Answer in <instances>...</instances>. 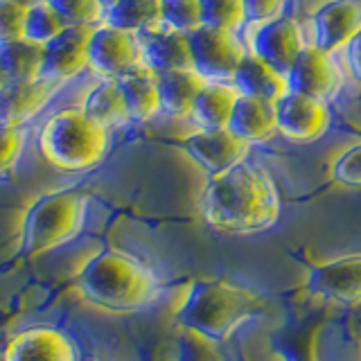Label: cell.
<instances>
[{
    "mask_svg": "<svg viewBox=\"0 0 361 361\" xmlns=\"http://www.w3.org/2000/svg\"><path fill=\"white\" fill-rule=\"evenodd\" d=\"M201 212L210 228L231 235L262 233L280 217V197L271 176L251 163L210 176L201 197Z\"/></svg>",
    "mask_w": 361,
    "mask_h": 361,
    "instance_id": "1",
    "label": "cell"
},
{
    "mask_svg": "<svg viewBox=\"0 0 361 361\" xmlns=\"http://www.w3.org/2000/svg\"><path fill=\"white\" fill-rule=\"evenodd\" d=\"M79 293L106 312H135L158 296V280L152 269L131 253L106 248L84 264L77 276Z\"/></svg>",
    "mask_w": 361,
    "mask_h": 361,
    "instance_id": "2",
    "label": "cell"
},
{
    "mask_svg": "<svg viewBox=\"0 0 361 361\" xmlns=\"http://www.w3.org/2000/svg\"><path fill=\"white\" fill-rule=\"evenodd\" d=\"M267 307L257 291L226 280H197L176 312V323L208 341H226L242 323L255 319Z\"/></svg>",
    "mask_w": 361,
    "mask_h": 361,
    "instance_id": "3",
    "label": "cell"
},
{
    "mask_svg": "<svg viewBox=\"0 0 361 361\" xmlns=\"http://www.w3.org/2000/svg\"><path fill=\"white\" fill-rule=\"evenodd\" d=\"M109 145V131L90 120L82 109H63L43 124L39 149L45 161L63 172H86L95 167Z\"/></svg>",
    "mask_w": 361,
    "mask_h": 361,
    "instance_id": "4",
    "label": "cell"
},
{
    "mask_svg": "<svg viewBox=\"0 0 361 361\" xmlns=\"http://www.w3.org/2000/svg\"><path fill=\"white\" fill-rule=\"evenodd\" d=\"M86 221V197L79 190H56L32 203L20 226L23 257L50 253L79 235Z\"/></svg>",
    "mask_w": 361,
    "mask_h": 361,
    "instance_id": "5",
    "label": "cell"
},
{
    "mask_svg": "<svg viewBox=\"0 0 361 361\" xmlns=\"http://www.w3.org/2000/svg\"><path fill=\"white\" fill-rule=\"evenodd\" d=\"M192 71H197L206 82L233 84V75L246 54V45L235 30L199 25L188 34Z\"/></svg>",
    "mask_w": 361,
    "mask_h": 361,
    "instance_id": "6",
    "label": "cell"
},
{
    "mask_svg": "<svg viewBox=\"0 0 361 361\" xmlns=\"http://www.w3.org/2000/svg\"><path fill=\"white\" fill-rule=\"evenodd\" d=\"M138 34L97 23L88 37V68L106 79H118L131 68L140 66Z\"/></svg>",
    "mask_w": 361,
    "mask_h": 361,
    "instance_id": "7",
    "label": "cell"
},
{
    "mask_svg": "<svg viewBox=\"0 0 361 361\" xmlns=\"http://www.w3.org/2000/svg\"><path fill=\"white\" fill-rule=\"evenodd\" d=\"M287 84L289 90L330 102L343 86V73L332 52H325L316 45H305L298 59L289 68Z\"/></svg>",
    "mask_w": 361,
    "mask_h": 361,
    "instance_id": "8",
    "label": "cell"
},
{
    "mask_svg": "<svg viewBox=\"0 0 361 361\" xmlns=\"http://www.w3.org/2000/svg\"><path fill=\"white\" fill-rule=\"evenodd\" d=\"M276 120L278 133L285 138L293 142H312L327 133L332 113L327 102L289 90L276 102Z\"/></svg>",
    "mask_w": 361,
    "mask_h": 361,
    "instance_id": "9",
    "label": "cell"
},
{
    "mask_svg": "<svg viewBox=\"0 0 361 361\" xmlns=\"http://www.w3.org/2000/svg\"><path fill=\"white\" fill-rule=\"evenodd\" d=\"M248 142L228 129H199L183 140V149L203 172L217 176L246 161Z\"/></svg>",
    "mask_w": 361,
    "mask_h": 361,
    "instance_id": "10",
    "label": "cell"
},
{
    "mask_svg": "<svg viewBox=\"0 0 361 361\" xmlns=\"http://www.w3.org/2000/svg\"><path fill=\"white\" fill-rule=\"evenodd\" d=\"M302 48V30L289 16H278L274 20L257 25L251 41V52L257 54L259 59H264L271 68H276L282 75L289 73V68L298 59Z\"/></svg>",
    "mask_w": 361,
    "mask_h": 361,
    "instance_id": "11",
    "label": "cell"
},
{
    "mask_svg": "<svg viewBox=\"0 0 361 361\" xmlns=\"http://www.w3.org/2000/svg\"><path fill=\"white\" fill-rule=\"evenodd\" d=\"M310 291L338 305H361V255L338 257L310 271Z\"/></svg>",
    "mask_w": 361,
    "mask_h": 361,
    "instance_id": "12",
    "label": "cell"
},
{
    "mask_svg": "<svg viewBox=\"0 0 361 361\" xmlns=\"http://www.w3.org/2000/svg\"><path fill=\"white\" fill-rule=\"evenodd\" d=\"M90 27H63L56 37L43 45V82H66L88 66Z\"/></svg>",
    "mask_w": 361,
    "mask_h": 361,
    "instance_id": "13",
    "label": "cell"
},
{
    "mask_svg": "<svg viewBox=\"0 0 361 361\" xmlns=\"http://www.w3.org/2000/svg\"><path fill=\"white\" fill-rule=\"evenodd\" d=\"M314 43L325 52L345 50L361 32V0H330L314 14Z\"/></svg>",
    "mask_w": 361,
    "mask_h": 361,
    "instance_id": "14",
    "label": "cell"
},
{
    "mask_svg": "<svg viewBox=\"0 0 361 361\" xmlns=\"http://www.w3.org/2000/svg\"><path fill=\"white\" fill-rule=\"evenodd\" d=\"M140 61L152 73L161 75L169 71H190L192 54L188 34L176 30H147L140 32Z\"/></svg>",
    "mask_w": 361,
    "mask_h": 361,
    "instance_id": "15",
    "label": "cell"
},
{
    "mask_svg": "<svg viewBox=\"0 0 361 361\" xmlns=\"http://www.w3.org/2000/svg\"><path fill=\"white\" fill-rule=\"evenodd\" d=\"M5 361H75V348L54 327H32L11 338Z\"/></svg>",
    "mask_w": 361,
    "mask_h": 361,
    "instance_id": "16",
    "label": "cell"
},
{
    "mask_svg": "<svg viewBox=\"0 0 361 361\" xmlns=\"http://www.w3.org/2000/svg\"><path fill=\"white\" fill-rule=\"evenodd\" d=\"M228 131H233L237 138H242L248 145L271 140L278 133L276 102L240 95L231 113Z\"/></svg>",
    "mask_w": 361,
    "mask_h": 361,
    "instance_id": "17",
    "label": "cell"
},
{
    "mask_svg": "<svg viewBox=\"0 0 361 361\" xmlns=\"http://www.w3.org/2000/svg\"><path fill=\"white\" fill-rule=\"evenodd\" d=\"M52 95L50 82H30V84H0V127H23L41 109L48 104Z\"/></svg>",
    "mask_w": 361,
    "mask_h": 361,
    "instance_id": "18",
    "label": "cell"
},
{
    "mask_svg": "<svg viewBox=\"0 0 361 361\" xmlns=\"http://www.w3.org/2000/svg\"><path fill=\"white\" fill-rule=\"evenodd\" d=\"M233 86L240 90V95L259 97L267 102H278L285 93H289L287 75L278 73L264 59L246 50L240 66L233 75Z\"/></svg>",
    "mask_w": 361,
    "mask_h": 361,
    "instance_id": "19",
    "label": "cell"
},
{
    "mask_svg": "<svg viewBox=\"0 0 361 361\" xmlns=\"http://www.w3.org/2000/svg\"><path fill=\"white\" fill-rule=\"evenodd\" d=\"M118 84L127 106V116L133 122H147L161 111V97H158L156 73L142 63L131 68L129 73L118 77Z\"/></svg>",
    "mask_w": 361,
    "mask_h": 361,
    "instance_id": "20",
    "label": "cell"
},
{
    "mask_svg": "<svg viewBox=\"0 0 361 361\" xmlns=\"http://www.w3.org/2000/svg\"><path fill=\"white\" fill-rule=\"evenodd\" d=\"M237 97H240V90L233 84L206 82L192 104L190 118L199 129H228Z\"/></svg>",
    "mask_w": 361,
    "mask_h": 361,
    "instance_id": "21",
    "label": "cell"
},
{
    "mask_svg": "<svg viewBox=\"0 0 361 361\" xmlns=\"http://www.w3.org/2000/svg\"><path fill=\"white\" fill-rule=\"evenodd\" d=\"M43 73V45L18 39L0 43V79L9 84L39 82Z\"/></svg>",
    "mask_w": 361,
    "mask_h": 361,
    "instance_id": "22",
    "label": "cell"
},
{
    "mask_svg": "<svg viewBox=\"0 0 361 361\" xmlns=\"http://www.w3.org/2000/svg\"><path fill=\"white\" fill-rule=\"evenodd\" d=\"M158 97H161V111L172 118L190 116L192 104L199 95V90L206 84L197 71H169L156 75Z\"/></svg>",
    "mask_w": 361,
    "mask_h": 361,
    "instance_id": "23",
    "label": "cell"
},
{
    "mask_svg": "<svg viewBox=\"0 0 361 361\" xmlns=\"http://www.w3.org/2000/svg\"><path fill=\"white\" fill-rule=\"evenodd\" d=\"M82 111L90 120H95L99 127H104L106 131L113 127H120V124H124L129 120L118 79L104 77L102 82H97L86 93Z\"/></svg>",
    "mask_w": 361,
    "mask_h": 361,
    "instance_id": "24",
    "label": "cell"
},
{
    "mask_svg": "<svg viewBox=\"0 0 361 361\" xmlns=\"http://www.w3.org/2000/svg\"><path fill=\"white\" fill-rule=\"evenodd\" d=\"M104 23L140 34L161 25V0H118L104 11Z\"/></svg>",
    "mask_w": 361,
    "mask_h": 361,
    "instance_id": "25",
    "label": "cell"
},
{
    "mask_svg": "<svg viewBox=\"0 0 361 361\" xmlns=\"http://www.w3.org/2000/svg\"><path fill=\"white\" fill-rule=\"evenodd\" d=\"M63 27H66L63 20L52 9V5L48 3V0H41V3H34L27 7L25 34H23V39L45 45V43H50Z\"/></svg>",
    "mask_w": 361,
    "mask_h": 361,
    "instance_id": "26",
    "label": "cell"
},
{
    "mask_svg": "<svg viewBox=\"0 0 361 361\" xmlns=\"http://www.w3.org/2000/svg\"><path fill=\"white\" fill-rule=\"evenodd\" d=\"M66 27H95L104 20L99 0H48Z\"/></svg>",
    "mask_w": 361,
    "mask_h": 361,
    "instance_id": "27",
    "label": "cell"
},
{
    "mask_svg": "<svg viewBox=\"0 0 361 361\" xmlns=\"http://www.w3.org/2000/svg\"><path fill=\"white\" fill-rule=\"evenodd\" d=\"M201 23L224 30H240L246 23L244 0H199Z\"/></svg>",
    "mask_w": 361,
    "mask_h": 361,
    "instance_id": "28",
    "label": "cell"
},
{
    "mask_svg": "<svg viewBox=\"0 0 361 361\" xmlns=\"http://www.w3.org/2000/svg\"><path fill=\"white\" fill-rule=\"evenodd\" d=\"M161 25L183 34L203 25L199 0H161Z\"/></svg>",
    "mask_w": 361,
    "mask_h": 361,
    "instance_id": "29",
    "label": "cell"
},
{
    "mask_svg": "<svg viewBox=\"0 0 361 361\" xmlns=\"http://www.w3.org/2000/svg\"><path fill=\"white\" fill-rule=\"evenodd\" d=\"M323 323H314L310 330H300L285 338H278V350L285 361H319V332Z\"/></svg>",
    "mask_w": 361,
    "mask_h": 361,
    "instance_id": "30",
    "label": "cell"
},
{
    "mask_svg": "<svg viewBox=\"0 0 361 361\" xmlns=\"http://www.w3.org/2000/svg\"><path fill=\"white\" fill-rule=\"evenodd\" d=\"M27 7L20 0H0V43L23 39Z\"/></svg>",
    "mask_w": 361,
    "mask_h": 361,
    "instance_id": "31",
    "label": "cell"
},
{
    "mask_svg": "<svg viewBox=\"0 0 361 361\" xmlns=\"http://www.w3.org/2000/svg\"><path fill=\"white\" fill-rule=\"evenodd\" d=\"M25 147V131L23 127H0V178L9 176L20 161Z\"/></svg>",
    "mask_w": 361,
    "mask_h": 361,
    "instance_id": "32",
    "label": "cell"
},
{
    "mask_svg": "<svg viewBox=\"0 0 361 361\" xmlns=\"http://www.w3.org/2000/svg\"><path fill=\"white\" fill-rule=\"evenodd\" d=\"M176 361H224L214 341H208L201 334L183 330L178 338V359Z\"/></svg>",
    "mask_w": 361,
    "mask_h": 361,
    "instance_id": "33",
    "label": "cell"
},
{
    "mask_svg": "<svg viewBox=\"0 0 361 361\" xmlns=\"http://www.w3.org/2000/svg\"><path fill=\"white\" fill-rule=\"evenodd\" d=\"M332 176L345 188H361V142H355L341 154L332 167Z\"/></svg>",
    "mask_w": 361,
    "mask_h": 361,
    "instance_id": "34",
    "label": "cell"
},
{
    "mask_svg": "<svg viewBox=\"0 0 361 361\" xmlns=\"http://www.w3.org/2000/svg\"><path fill=\"white\" fill-rule=\"evenodd\" d=\"M287 0H244V14L246 23H253V25H262L278 16H282V9H285Z\"/></svg>",
    "mask_w": 361,
    "mask_h": 361,
    "instance_id": "35",
    "label": "cell"
},
{
    "mask_svg": "<svg viewBox=\"0 0 361 361\" xmlns=\"http://www.w3.org/2000/svg\"><path fill=\"white\" fill-rule=\"evenodd\" d=\"M345 56H348L350 71H353V75L357 77V82L361 84V32L357 34V37H355L353 41L348 43Z\"/></svg>",
    "mask_w": 361,
    "mask_h": 361,
    "instance_id": "36",
    "label": "cell"
},
{
    "mask_svg": "<svg viewBox=\"0 0 361 361\" xmlns=\"http://www.w3.org/2000/svg\"><path fill=\"white\" fill-rule=\"evenodd\" d=\"M116 3H118V0H99V5L104 7V11H106L109 7H113V5H116Z\"/></svg>",
    "mask_w": 361,
    "mask_h": 361,
    "instance_id": "37",
    "label": "cell"
},
{
    "mask_svg": "<svg viewBox=\"0 0 361 361\" xmlns=\"http://www.w3.org/2000/svg\"><path fill=\"white\" fill-rule=\"evenodd\" d=\"M20 3H25V5H34V3H41V0H20Z\"/></svg>",
    "mask_w": 361,
    "mask_h": 361,
    "instance_id": "38",
    "label": "cell"
},
{
    "mask_svg": "<svg viewBox=\"0 0 361 361\" xmlns=\"http://www.w3.org/2000/svg\"><path fill=\"white\" fill-rule=\"evenodd\" d=\"M0 84H3V79H0Z\"/></svg>",
    "mask_w": 361,
    "mask_h": 361,
    "instance_id": "39",
    "label": "cell"
}]
</instances>
